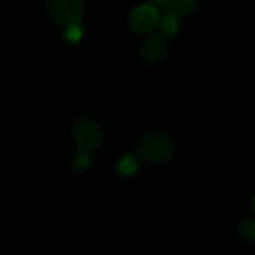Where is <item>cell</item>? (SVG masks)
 Instances as JSON below:
<instances>
[{
    "mask_svg": "<svg viewBox=\"0 0 255 255\" xmlns=\"http://www.w3.org/2000/svg\"><path fill=\"white\" fill-rule=\"evenodd\" d=\"M137 152L140 158L148 163L169 161L175 152V145L170 137L158 133L145 134L137 143Z\"/></svg>",
    "mask_w": 255,
    "mask_h": 255,
    "instance_id": "6da1fadb",
    "label": "cell"
},
{
    "mask_svg": "<svg viewBox=\"0 0 255 255\" xmlns=\"http://www.w3.org/2000/svg\"><path fill=\"white\" fill-rule=\"evenodd\" d=\"M48 10L51 18L63 27L79 24L84 16L82 0H48Z\"/></svg>",
    "mask_w": 255,
    "mask_h": 255,
    "instance_id": "7a4b0ae2",
    "label": "cell"
},
{
    "mask_svg": "<svg viewBox=\"0 0 255 255\" xmlns=\"http://www.w3.org/2000/svg\"><path fill=\"white\" fill-rule=\"evenodd\" d=\"M73 136L78 146L84 151H94L100 146L103 134L97 123L88 118H81L73 126Z\"/></svg>",
    "mask_w": 255,
    "mask_h": 255,
    "instance_id": "3957f363",
    "label": "cell"
},
{
    "mask_svg": "<svg viewBox=\"0 0 255 255\" xmlns=\"http://www.w3.org/2000/svg\"><path fill=\"white\" fill-rule=\"evenodd\" d=\"M160 22V16H158V10L155 6L152 4H142L137 6L133 12H131V18H130V24L131 28L139 33H148L152 28H155Z\"/></svg>",
    "mask_w": 255,
    "mask_h": 255,
    "instance_id": "277c9868",
    "label": "cell"
},
{
    "mask_svg": "<svg viewBox=\"0 0 255 255\" xmlns=\"http://www.w3.org/2000/svg\"><path fill=\"white\" fill-rule=\"evenodd\" d=\"M166 52H167V43H166L164 34H152L143 42L142 49H140L143 60L151 64L161 61Z\"/></svg>",
    "mask_w": 255,
    "mask_h": 255,
    "instance_id": "5b68a950",
    "label": "cell"
},
{
    "mask_svg": "<svg viewBox=\"0 0 255 255\" xmlns=\"http://www.w3.org/2000/svg\"><path fill=\"white\" fill-rule=\"evenodd\" d=\"M161 7L175 15H184L196 9L199 0H155Z\"/></svg>",
    "mask_w": 255,
    "mask_h": 255,
    "instance_id": "8992f818",
    "label": "cell"
},
{
    "mask_svg": "<svg viewBox=\"0 0 255 255\" xmlns=\"http://www.w3.org/2000/svg\"><path fill=\"white\" fill-rule=\"evenodd\" d=\"M158 27H160V31H161V34H164V36H175L176 33H178V30H179V19H178V15H175V13H167V15H164L161 19H160V22H158Z\"/></svg>",
    "mask_w": 255,
    "mask_h": 255,
    "instance_id": "52a82bcc",
    "label": "cell"
},
{
    "mask_svg": "<svg viewBox=\"0 0 255 255\" xmlns=\"http://www.w3.org/2000/svg\"><path fill=\"white\" fill-rule=\"evenodd\" d=\"M139 169V161L134 155H126L118 163V172L121 175H133Z\"/></svg>",
    "mask_w": 255,
    "mask_h": 255,
    "instance_id": "ba28073f",
    "label": "cell"
},
{
    "mask_svg": "<svg viewBox=\"0 0 255 255\" xmlns=\"http://www.w3.org/2000/svg\"><path fill=\"white\" fill-rule=\"evenodd\" d=\"M90 163H91V155L88 151H84V149H81V152L76 154L75 158L72 160V166L75 170H85Z\"/></svg>",
    "mask_w": 255,
    "mask_h": 255,
    "instance_id": "9c48e42d",
    "label": "cell"
},
{
    "mask_svg": "<svg viewBox=\"0 0 255 255\" xmlns=\"http://www.w3.org/2000/svg\"><path fill=\"white\" fill-rule=\"evenodd\" d=\"M66 31H64V37L69 40V42H78L81 37H82V28L79 24H72V25H67L64 27Z\"/></svg>",
    "mask_w": 255,
    "mask_h": 255,
    "instance_id": "30bf717a",
    "label": "cell"
},
{
    "mask_svg": "<svg viewBox=\"0 0 255 255\" xmlns=\"http://www.w3.org/2000/svg\"><path fill=\"white\" fill-rule=\"evenodd\" d=\"M241 236L244 241L255 244V221H247L241 229Z\"/></svg>",
    "mask_w": 255,
    "mask_h": 255,
    "instance_id": "8fae6325",
    "label": "cell"
},
{
    "mask_svg": "<svg viewBox=\"0 0 255 255\" xmlns=\"http://www.w3.org/2000/svg\"><path fill=\"white\" fill-rule=\"evenodd\" d=\"M254 208H255V199H254Z\"/></svg>",
    "mask_w": 255,
    "mask_h": 255,
    "instance_id": "7c38bea8",
    "label": "cell"
}]
</instances>
